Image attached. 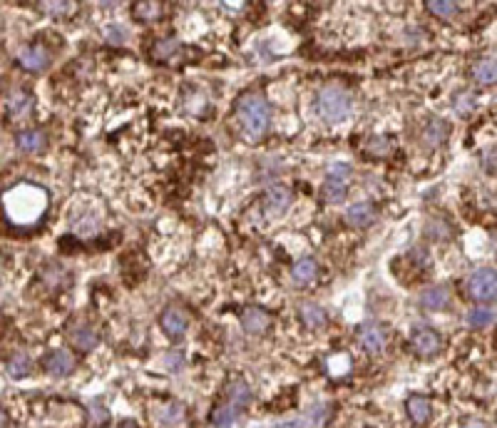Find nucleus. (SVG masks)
Wrapping results in <instances>:
<instances>
[{
  "instance_id": "nucleus-31",
  "label": "nucleus",
  "mask_w": 497,
  "mask_h": 428,
  "mask_svg": "<svg viewBox=\"0 0 497 428\" xmlns=\"http://www.w3.org/2000/svg\"><path fill=\"white\" fill-rule=\"evenodd\" d=\"M428 234L435 236V239H448L453 232H450V225L443 220H430L428 222Z\"/></svg>"
},
{
  "instance_id": "nucleus-5",
  "label": "nucleus",
  "mask_w": 497,
  "mask_h": 428,
  "mask_svg": "<svg viewBox=\"0 0 497 428\" xmlns=\"http://www.w3.org/2000/svg\"><path fill=\"white\" fill-rule=\"evenodd\" d=\"M358 344H361L363 352L368 354H381L388 344V331L378 324H368L358 331Z\"/></svg>"
},
{
  "instance_id": "nucleus-12",
  "label": "nucleus",
  "mask_w": 497,
  "mask_h": 428,
  "mask_svg": "<svg viewBox=\"0 0 497 428\" xmlns=\"http://www.w3.org/2000/svg\"><path fill=\"white\" fill-rule=\"evenodd\" d=\"M405 408H408V416L413 418L416 423H425L428 418H430V413H433L430 399H425V396H421V394L408 396V401H405Z\"/></svg>"
},
{
  "instance_id": "nucleus-23",
  "label": "nucleus",
  "mask_w": 497,
  "mask_h": 428,
  "mask_svg": "<svg viewBox=\"0 0 497 428\" xmlns=\"http://www.w3.org/2000/svg\"><path fill=\"white\" fill-rule=\"evenodd\" d=\"M475 107H477V98L472 93H468V90H460V93L453 98V110L458 112L460 117L472 115Z\"/></svg>"
},
{
  "instance_id": "nucleus-7",
  "label": "nucleus",
  "mask_w": 497,
  "mask_h": 428,
  "mask_svg": "<svg viewBox=\"0 0 497 428\" xmlns=\"http://www.w3.org/2000/svg\"><path fill=\"white\" fill-rule=\"evenodd\" d=\"M378 217V209L373 202H355L346 209V222L355 229H366L368 225H373Z\"/></svg>"
},
{
  "instance_id": "nucleus-8",
  "label": "nucleus",
  "mask_w": 497,
  "mask_h": 428,
  "mask_svg": "<svg viewBox=\"0 0 497 428\" xmlns=\"http://www.w3.org/2000/svg\"><path fill=\"white\" fill-rule=\"evenodd\" d=\"M72 368H75V356H72L70 352H65V349H55L50 356H45V371H48L50 376L62 379V376L72 373Z\"/></svg>"
},
{
  "instance_id": "nucleus-2",
  "label": "nucleus",
  "mask_w": 497,
  "mask_h": 428,
  "mask_svg": "<svg viewBox=\"0 0 497 428\" xmlns=\"http://www.w3.org/2000/svg\"><path fill=\"white\" fill-rule=\"evenodd\" d=\"M316 110L318 115L323 117L331 125H339V122L348 120L350 110H353V100L346 93L343 88H323L316 98Z\"/></svg>"
},
{
  "instance_id": "nucleus-21",
  "label": "nucleus",
  "mask_w": 497,
  "mask_h": 428,
  "mask_svg": "<svg viewBox=\"0 0 497 428\" xmlns=\"http://www.w3.org/2000/svg\"><path fill=\"white\" fill-rule=\"evenodd\" d=\"M30 368H33V361L25 354H15V356H11L6 361V373L11 379H22V376L30 373Z\"/></svg>"
},
{
  "instance_id": "nucleus-28",
  "label": "nucleus",
  "mask_w": 497,
  "mask_h": 428,
  "mask_svg": "<svg viewBox=\"0 0 497 428\" xmlns=\"http://www.w3.org/2000/svg\"><path fill=\"white\" fill-rule=\"evenodd\" d=\"M159 3H135V18L142 22H149V20H157L159 18Z\"/></svg>"
},
{
  "instance_id": "nucleus-1",
  "label": "nucleus",
  "mask_w": 497,
  "mask_h": 428,
  "mask_svg": "<svg viewBox=\"0 0 497 428\" xmlns=\"http://www.w3.org/2000/svg\"><path fill=\"white\" fill-rule=\"evenodd\" d=\"M236 117L249 140H259L268 130V105L261 95L249 93L236 102Z\"/></svg>"
},
{
  "instance_id": "nucleus-27",
  "label": "nucleus",
  "mask_w": 497,
  "mask_h": 428,
  "mask_svg": "<svg viewBox=\"0 0 497 428\" xmlns=\"http://www.w3.org/2000/svg\"><path fill=\"white\" fill-rule=\"evenodd\" d=\"M448 130L450 127L445 125L443 120H430V125H428V130H425V142L433 145V147H437V145L448 138Z\"/></svg>"
},
{
  "instance_id": "nucleus-3",
  "label": "nucleus",
  "mask_w": 497,
  "mask_h": 428,
  "mask_svg": "<svg viewBox=\"0 0 497 428\" xmlns=\"http://www.w3.org/2000/svg\"><path fill=\"white\" fill-rule=\"evenodd\" d=\"M465 294L472 302H497V272L495 269H477L465 281Z\"/></svg>"
},
{
  "instance_id": "nucleus-4",
  "label": "nucleus",
  "mask_w": 497,
  "mask_h": 428,
  "mask_svg": "<svg viewBox=\"0 0 497 428\" xmlns=\"http://www.w3.org/2000/svg\"><path fill=\"white\" fill-rule=\"evenodd\" d=\"M440 346H443V341H440V336L433 329H418L410 336V349L421 359H433L440 352Z\"/></svg>"
},
{
  "instance_id": "nucleus-34",
  "label": "nucleus",
  "mask_w": 497,
  "mask_h": 428,
  "mask_svg": "<svg viewBox=\"0 0 497 428\" xmlns=\"http://www.w3.org/2000/svg\"><path fill=\"white\" fill-rule=\"evenodd\" d=\"M107 40H109V43H122V40H125V30H122L120 25H109V28H107Z\"/></svg>"
},
{
  "instance_id": "nucleus-36",
  "label": "nucleus",
  "mask_w": 497,
  "mask_h": 428,
  "mask_svg": "<svg viewBox=\"0 0 497 428\" xmlns=\"http://www.w3.org/2000/svg\"><path fill=\"white\" fill-rule=\"evenodd\" d=\"M120 428H137V426H135V423H132V421H125V423H122V426H120Z\"/></svg>"
},
{
  "instance_id": "nucleus-19",
  "label": "nucleus",
  "mask_w": 497,
  "mask_h": 428,
  "mask_svg": "<svg viewBox=\"0 0 497 428\" xmlns=\"http://www.w3.org/2000/svg\"><path fill=\"white\" fill-rule=\"evenodd\" d=\"M6 107H8V112H11L13 117L25 115V112L30 110V107H33V95L25 93V90H15V93H13L11 98H8Z\"/></svg>"
},
{
  "instance_id": "nucleus-35",
  "label": "nucleus",
  "mask_w": 497,
  "mask_h": 428,
  "mask_svg": "<svg viewBox=\"0 0 497 428\" xmlns=\"http://www.w3.org/2000/svg\"><path fill=\"white\" fill-rule=\"evenodd\" d=\"M463 428H490L485 421H480V418H468V421L463 423Z\"/></svg>"
},
{
  "instance_id": "nucleus-29",
  "label": "nucleus",
  "mask_w": 497,
  "mask_h": 428,
  "mask_svg": "<svg viewBox=\"0 0 497 428\" xmlns=\"http://www.w3.org/2000/svg\"><path fill=\"white\" fill-rule=\"evenodd\" d=\"M390 149H393V142L388 138H373L366 145V152L373 154V157H388Z\"/></svg>"
},
{
  "instance_id": "nucleus-22",
  "label": "nucleus",
  "mask_w": 497,
  "mask_h": 428,
  "mask_svg": "<svg viewBox=\"0 0 497 428\" xmlns=\"http://www.w3.org/2000/svg\"><path fill=\"white\" fill-rule=\"evenodd\" d=\"M226 396H229L231 403L239 408V406H246V403L252 401V389H249V384L236 379V381H229V386H226Z\"/></svg>"
},
{
  "instance_id": "nucleus-11",
  "label": "nucleus",
  "mask_w": 497,
  "mask_h": 428,
  "mask_svg": "<svg viewBox=\"0 0 497 428\" xmlns=\"http://www.w3.org/2000/svg\"><path fill=\"white\" fill-rule=\"evenodd\" d=\"M241 326H244V331H249V334H264V331L271 326V316H268L264 309L252 307L241 314Z\"/></svg>"
},
{
  "instance_id": "nucleus-25",
  "label": "nucleus",
  "mask_w": 497,
  "mask_h": 428,
  "mask_svg": "<svg viewBox=\"0 0 497 428\" xmlns=\"http://www.w3.org/2000/svg\"><path fill=\"white\" fill-rule=\"evenodd\" d=\"M425 8L435 18H443V20H450V18L458 15V3H453V0H428Z\"/></svg>"
},
{
  "instance_id": "nucleus-6",
  "label": "nucleus",
  "mask_w": 497,
  "mask_h": 428,
  "mask_svg": "<svg viewBox=\"0 0 497 428\" xmlns=\"http://www.w3.org/2000/svg\"><path fill=\"white\" fill-rule=\"evenodd\" d=\"M159 324H162L164 334L170 336V339H179V336L186 331V326H189V316H186L182 309L167 307L162 312V316H159Z\"/></svg>"
},
{
  "instance_id": "nucleus-15",
  "label": "nucleus",
  "mask_w": 497,
  "mask_h": 428,
  "mask_svg": "<svg viewBox=\"0 0 497 428\" xmlns=\"http://www.w3.org/2000/svg\"><path fill=\"white\" fill-rule=\"evenodd\" d=\"M448 302H450V291L445 289V286H433V289H428L421 297V304L425 309H430V312H443V309L448 307Z\"/></svg>"
},
{
  "instance_id": "nucleus-20",
  "label": "nucleus",
  "mask_w": 497,
  "mask_h": 428,
  "mask_svg": "<svg viewBox=\"0 0 497 428\" xmlns=\"http://www.w3.org/2000/svg\"><path fill=\"white\" fill-rule=\"evenodd\" d=\"M321 197L326 199L328 204H339L346 199V182L341 180H334V177H326L321 187Z\"/></svg>"
},
{
  "instance_id": "nucleus-33",
  "label": "nucleus",
  "mask_w": 497,
  "mask_h": 428,
  "mask_svg": "<svg viewBox=\"0 0 497 428\" xmlns=\"http://www.w3.org/2000/svg\"><path fill=\"white\" fill-rule=\"evenodd\" d=\"M328 177H334V180H341V182H348L350 180V165H346V162H336V165L328 170Z\"/></svg>"
},
{
  "instance_id": "nucleus-14",
  "label": "nucleus",
  "mask_w": 497,
  "mask_h": 428,
  "mask_svg": "<svg viewBox=\"0 0 497 428\" xmlns=\"http://www.w3.org/2000/svg\"><path fill=\"white\" fill-rule=\"evenodd\" d=\"M264 202H266V207L271 209L273 214H281L289 209L291 204V192L286 189V187H268L266 194H264Z\"/></svg>"
},
{
  "instance_id": "nucleus-9",
  "label": "nucleus",
  "mask_w": 497,
  "mask_h": 428,
  "mask_svg": "<svg viewBox=\"0 0 497 428\" xmlns=\"http://www.w3.org/2000/svg\"><path fill=\"white\" fill-rule=\"evenodd\" d=\"M472 80L477 85H497V55H482L472 62Z\"/></svg>"
},
{
  "instance_id": "nucleus-16",
  "label": "nucleus",
  "mask_w": 497,
  "mask_h": 428,
  "mask_svg": "<svg viewBox=\"0 0 497 428\" xmlns=\"http://www.w3.org/2000/svg\"><path fill=\"white\" fill-rule=\"evenodd\" d=\"M318 274V264L316 259L311 257H304L299 259V262L294 264V269H291V276H294L296 284H308V281H313Z\"/></svg>"
},
{
  "instance_id": "nucleus-37",
  "label": "nucleus",
  "mask_w": 497,
  "mask_h": 428,
  "mask_svg": "<svg viewBox=\"0 0 497 428\" xmlns=\"http://www.w3.org/2000/svg\"><path fill=\"white\" fill-rule=\"evenodd\" d=\"M492 247L497 249V232H495V234H492Z\"/></svg>"
},
{
  "instance_id": "nucleus-17",
  "label": "nucleus",
  "mask_w": 497,
  "mask_h": 428,
  "mask_svg": "<svg viewBox=\"0 0 497 428\" xmlns=\"http://www.w3.org/2000/svg\"><path fill=\"white\" fill-rule=\"evenodd\" d=\"M70 341H72V346H75V349H80V352H90V349H95V346H97L100 334H97V329H95V326H80V329L72 331Z\"/></svg>"
},
{
  "instance_id": "nucleus-30",
  "label": "nucleus",
  "mask_w": 497,
  "mask_h": 428,
  "mask_svg": "<svg viewBox=\"0 0 497 428\" xmlns=\"http://www.w3.org/2000/svg\"><path fill=\"white\" fill-rule=\"evenodd\" d=\"M182 416H184V408H182L179 403H170V406H162V411H159V418H162L164 423H179Z\"/></svg>"
},
{
  "instance_id": "nucleus-32",
  "label": "nucleus",
  "mask_w": 497,
  "mask_h": 428,
  "mask_svg": "<svg viewBox=\"0 0 497 428\" xmlns=\"http://www.w3.org/2000/svg\"><path fill=\"white\" fill-rule=\"evenodd\" d=\"M43 8L48 15H67V13H72V3H43Z\"/></svg>"
},
{
  "instance_id": "nucleus-18",
  "label": "nucleus",
  "mask_w": 497,
  "mask_h": 428,
  "mask_svg": "<svg viewBox=\"0 0 497 428\" xmlns=\"http://www.w3.org/2000/svg\"><path fill=\"white\" fill-rule=\"evenodd\" d=\"M15 145L22 152H38V149H43L45 138L40 130H20L15 135Z\"/></svg>"
},
{
  "instance_id": "nucleus-26",
  "label": "nucleus",
  "mask_w": 497,
  "mask_h": 428,
  "mask_svg": "<svg viewBox=\"0 0 497 428\" xmlns=\"http://www.w3.org/2000/svg\"><path fill=\"white\" fill-rule=\"evenodd\" d=\"M495 319H497V312H495V309H490V307H475L470 314H468V324L475 326V329H480V326L492 324Z\"/></svg>"
},
{
  "instance_id": "nucleus-10",
  "label": "nucleus",
  "mask_w": 497,
  "mask_h": 428,
  "mask_svg": "<svg viewBox=\"0 0 497 428\" xmlns=\"http://www.w3.org/2000/svg\"><path fill=\"white\" fill-rule=\"evenodd\" d=\"M18 62H20L25 70L30 72H40L48 67L50 62V55L45 48H38V45H30V48H22L20 53H18Z\"/></svg>"
},
{
  "instance_id": "nucleus-13",
  "label": "nucleus",
  "mask_w": 497,
  "mask_h": 428,
  "mask_svg": "<svg viewBox=\"0 0 497 428\" xmlns=\"http://www.w3.org/2000/svg\"><path fill=\"white\" fill-rule=\"evenodd\" d=\"M301 321L308 326L311 331H318L328 324V314L318 304H301Z\"/></svg>"
},
{
  "instance_id": "nucleus-24",
  "label": "nucleus",
  "mask_w": 497,
  "mask_h": 428,
  "mask_svg": "<svg viewBox=\"0 0 497 428\" xmlns=\"http://www.w3.org/2000/svg\"><path fill=\"white\" fill-rule=\"evenodd\" d=\"M236 411H239V408H236L234 403H229V406L214 408L212 423H214L217 428H234V423H236Z\"/></svg>"
}]
</instances>
